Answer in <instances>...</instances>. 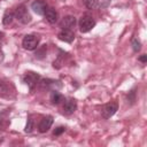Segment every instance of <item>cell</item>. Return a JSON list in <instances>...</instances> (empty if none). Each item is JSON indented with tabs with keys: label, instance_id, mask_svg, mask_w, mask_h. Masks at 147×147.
<instances>
[{
	"label": "cell",
	"instance_id": "1",
	"mask_svg": "<svg viewBox=\"0 0 147 147\" xmlns=\"http://www.w3.org/2000/svg\"><path fill=\"white\" fill-rule=\"evenodd\" d=\"M0 96L7 99L15 96V87L10 82L6 79H0Z\"/></svg>",
	"mask_w": 147,
	"mask_h": 147
},
{
	"label": "cell",
	"instance_id": "2",
	"mask_svg": "<svg viewBox=\"0 0 147 147\" xmlns=\"http://www.w3.org/2000/svg\"><path fill=\"white\" fill-rule=\"evenodd\" d=\"M14 16L22 24H28V23L31 22V15H30V13L28 11V9H26V7L24 5H20L15 9Z\"/></svg>",
	"mask_w": 147,
	"mask_h": 147
},
{
	"label": "cell",
	"instance_id": "3",
	"mask_svg": "<svg viewBox=\"0 0 147 147\" xmlns=\"http://www.w3.org/2000/svg\"><path fill=\"white\" fill-rule=\"evenodd\" d=\"M79 30L80 32L85 33V32H88L91 31L94 26H95V21L92 16H88V15H85L83 16L80 20H79Z\"/></svg>",
	"mask_w": 147,
	"mask_h": 147
},
{
	"label": "cell",
	"instance_id": "4",
	"mask_svg": "<svg viewBox=\"0 0 147 147\" xmlns=\"http://www.w3.org/2000/svg\"><path fill=\"white\" fill-rule=\"evenodd\" d=\"M39 45V38L34 34H26L22 40V46L28 51H33Z\"/></svg>",
	"mask_w": 147,
	"mask_h": 147
},
{
	"label": "cell",
	"instance_id": "5",
	"mask_svg": "<svg viewBox=\"0 0 147 147\" xmlns=\"http://www.w3.org/2000/svg\"><path fill=\"white\" fill-rule=\"evenodd\" d=\"M39 80H40V76L36 72H32V71H29L23 76V82L29 86V88L31 91L37 86Z\"/></svg>",
	"mask_w": 147,
	"mask_h": 147
},
{
	"label": "cell",
	"instance_id": "6",
	"mask_svg": "<svg viewBox=\"0 0 147 147\" xmlns=\"http://www.w3.org/2000/svg\"><path fill=\"white\" fill-rule=\"evenodd\" d=\"M117 108H118V105L117 102L113 101V102H108L103 106L102 108V116L105 118H110L116 111H117Z\"/></svg>",
	"mask_w": 147,
	"mask_h": 147
},
{
	"label": "cell",
	"instance_id": "7",
	"mask_svg": "<svg viewBox=\"0 0 147 147\" xmlns=\"http://www.w3.org/2000/svg\"><path fill=\"white\" fill-rule=\"evenodd\" d=\"M76 17L75 16H65L61 22H60V26L62 28V30H72L76 26Z\"/></svg>",
	"mask_w": 147,
	"mask_h": 147
},
{
	"label": "cell",
	"instance_id": "8",
	"mask_svg": "<svg viewBox=\"0 0 147 147\" xmlns=\"http://www.w3.org/2000/svg\"><path fill=\"white\" fill-rule=\"evenodd\" d=\"M31 9L38 15H44L47 9V6H46L45 1H42V0H34L31 3Z\"/></svg>",
	"mask_w": 147,
	"mask_h": 147
},
{
	"label": "cell",
	"instance_id": "9",
	"mask_svg": "<svg viewBox=\"0 0 147 147\" xmlns=\"http://www.w3.org/2000/svg\"><path fill=\"white\" fill-rule=\"evenodd\" d=\"M52 124H53V117L52 116H45V117H42L41 121H40V123H39V125H38L39 132H41V133L47 132L51 129Z\"/></svg>",
	"mask_w": 147,
	"mask_h": 147
},
{
	"label": "cell",
	"instance_id": "10",
	"mask_svg": "<svg viewBox=\"0 0 147 147\" xmlns=\"http://www.w3.org/2000/svg\"><path fill=\"white\" fill-rule=\"evenodd\" d=\"M40 84L42 87H46V88L53 90V91H57L62 86L60 80H53V79H42Z\"/></svg>",
	"mask_w": 147,
	"mask_h": 147
},
{
	"label": "cell",
	"instance_id": "11",
	"mask_svg": "<svg viewBox=\"0 0 147 147\" xmlns=\"http://www.w3.org/2000/svg\"><path fill=\"white\" fill-rule=\"evenodd\" d=\"M59 39L64 41V42H72L75 39V33L72 32V30H62L59 34H57Z\"/></svg>",
	"mask_w": 147,
	"mask_h": 147
},
{
	"label": "cell",
	"instance_id": "12",
	"mask_svg": "<svg viewBox=\"0 0 147 147\" xmlns=\"http://www.w3.org/2000/svg\"><path fill=\"white\" fill-rule=\"evenodd\" d=\"M76 109H77V102L75 99H68L63 105V111L68 115L75 113Z\"/></svg>",
	"mask_w": 147,
	"mask_h": 147
},
{
	"label": "cell",
	"instance_id": "13",
	"mask_svg": "<svg viewBox=\"0 0 147 147\" xmlns=\"http://www.w3.org/2000/svg\"><path fill=\"white\" fill-rule=\"evenodd\" d=\"M44 15H45V18L47 20L48 23L54 24V23L57 22V13L54 8H47Z\"/></svg>",
	"mask_w": 147,
	"mask_h": 147
},
{
	"label": "cell",
	"instance_id": "14",
	"mask_svg": "<svg viewBox=\"0 0 147 147\" xmlns=\"http://www.w3.org/2000/svg\"><path fill=\"white\" fill-rule=\"evenodd\" d=\"M14 13L11 10H6L5 15H3V18H2V23L3 25H9L11 22H13V18H14Z\"/></svg>",
	"mask_w": 147,
	"mask_h": 147
},
{
	"label": "cell",
	"instance_id": "15",
	"mask_svg": "<svg viewBox=\"0 0 147 147\" xmlns=\"http://www.w3.org/2000/svg\"><path fill=\"white\" fill-rule=\"evenodd\" d=\"M62 100H63V96H62L61 93H59L57 91H53L52 92V94H51V101L54 105H59Z\"/></svg>",
	"mask_w": 147,
	"mask_h": 147
},
{
	"label": "cell",
	"instance_id": "16",
	"mask_svg": "<svg viewBox=\"0 0 147 147\" xmlns=\"http://www.w3.org/2000/svg\"><path fill=\"white\" fill-rule=\"evenodd\" d=\"M84 5L88 9H95L99 6V0H84Z\"/></svg>",
	"mask_w": 147,
	"mask_h": 147
},
{
	"label": "cell",
	"instance_id": "17",
	"mask_svg": "<svg viewBox=\"0 0 147 147\" xmlns=\"http://www.w3.org/2000/svg\"><path fill=\"white\" fill-rule=\"evenodd\" d=\"M131 46H132V49L134 52H139L140 48H141V42L138 40V38H132L131 40Z\"/></svg>",
	"mask_w": 147,
	"mask_h": 147
},
{
	"label": "cell",
	"instance_id": "18",
	"mask_svg": "<svg viewBox=\"0 0 147 147\" xmlns=\"http://www.w3.org/2000/svg\"><path fill=\"white\" fill-rule=\"evenodd\" d=\"M32 130H33V119L31 117H29L28 121H26V125H25V130L24 131L26 133H30V132H32Z\"/></svg>",
	"mask_w": 147,
	"mask_h": 147
},
{
	"label": "cell",
	"instance_id": "19",
	"mask_svg": "<svg viewBox=\"0 0 147 147\" xmlns=\"http://www.w3.org/2000/svg\"><path fill=\"white\" fill-rule=\"evenodd\" d=\"M64 131H65V127H64V126H59V127H56V129L54 130V136H60V134H62Z\"/></svg>",
	"mask_w": 147,
	"mask_h": 147
},
{
	"label": "cell",
	"instance_id": "20",
	"mask_svg": "<svg viewBox=\"0 0 147 147\" xmlns=\"http://www.w3.org/2000/svg\"><path fill=\"white\" fill-rule=\"evenodd\" d=\"M139 61L142 62V63H145V62L147 61V55H146V54H142V55L139 57Z\"/></svg>",
	"mask_w": 147,
	"mask_h": 147
},
{
	"label": "cell",
	"instance_id": "21",
	"mask_svg": "<svg viewBox=\"0 0 147 147\" xmlns=\"http://www.w3.org/2000/svg\"><path fill=\"white\" fill-rule=\"evenodd\" d=\"M2 59H3V53H2V51L0 48V61H2Z\"/></svg>",
	"mask_w": 147,
	"mask_h": 147
},
{
	"label": "cell",
	"instance_id": "22",
	"mask_svg": "<svg viewBox=\"0 0 147 147\" xmlns=\"http://www.w3.org/2000/svg\"><path fill=\"white\" fill-rule=\"evenodd\" d=\"M2 36H3V33H2V32H0V39L2 38Z\"/></svg>",
	"mask_w": 147,
	"mask_h": 147
}]
</instances>
